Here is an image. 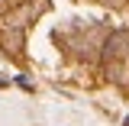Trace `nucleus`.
<instances>
[{
  "label": "nucleus",
  "instance_id": "1",
  "mask_svg": "<svg viewBox=\"0 0 129 126\" xmlns=\"http://www.w3.org/2000/svg\"><path fill=\"white\" fill-rule=\"evenodd\" d=\"M129 55V29H119V32H113L110 39L103 42V62L107 65H119L123 58Z\"/></svg>",
  "mask_w": 129,
  "mask_h": 126
},
{
  "label": "nucleus",
  "instance_id": "2",
  "mask_svg": "<svg viewBox=\"0 0 129 126\" xmlns=\"http://www.w3.org/2000/svg\"><path fill=\"white\" fill-rule=\"evenodd\" d=\"M100 3H107V7H119L123 0H100Z\"/></svg>",
  "mask_w": 129,
  "mask_h": 126
},
{
  "label": "nucleus",
  "instance_id": "3",
  "mask_svg": "<svg viewBox=\"0 0 129 126\" xmlns=\"http://www.w3.org/2000/svg\"><path fill=\"white\" fill-rule=\"evenodd\" d=\"M126 126H129V120H126Z\"/></svg>",
  "mask_w": 129,
  "mask_h": 126
}]
</instances>
